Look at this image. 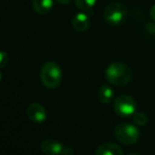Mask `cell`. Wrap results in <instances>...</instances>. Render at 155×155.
Listing matches in <instances>:
<instances>
[{"mask_svg":"<svg viewBox=\"0 0 155 155\" xmlns=\"http://www.w3.org/2000/svg\"><path fill=\"white\" fill-rule=\"evenodd\" d=\"M106 78L110 84L117 87H124L130 84L133 78V72L123 62H113L107 68Z\"/></svg>","mask_w":155,"mask_h":155,"instance_id":"1","label":"cell"},{"mask_svg":"<svg viewBox=\"0 0 155 155\" xmlns=\"http://www.w3.org/2000/svg\"><path fill=\"white\" fill-rule=\"evenodd\" d=\"M40 80L48 89H56L62 80V71L60 67L54 61H47L40 69Z\"/></svg>","mask_w":155,"mask_h":155,"instance_id":"2","label":"cell"},{"mask_svg":"<svg viewBox=\"0 0 155 155\" xmlns=\"http://www.w3.org/2000/svg\"><path fill=\"white\" fill-rule=\"evenodd\" d=\"M128 11L120 2H111L104 11V19L112 27H119L126 20Z\"/></svg>","mask_w":155,"mask_h":155,"instance_id":"3","label":"cell"},{"mask_svg":"<svg viewBox=\"0 0 155 155\" xmlns=\"http://www.w3.org/2000/svg\"><path fill=\"white\" fill-rule=\"evenodd\" d=\"M115 137L124 145H133L139 138V130L131 124H119L115 128Z\"/></svg>","mask_w":155,"mask_h":155,"instance_id":"4","label":"cell"},{"mask_svg":"<svg viewBox=\"0 0 155 155\" xmlns=\"http://www.w3.org/2000/svg\"><path fill=\"white\" fill-rule=\"evenodd\" d=\"M137 104L132 96L121 95L115 99L114 111L121 117H129L136 113Z\"/></svg>","mask_w":155,"mask_h":155,"instance_id":"5","label":"cell"},{"mask_svg":"<svg viewBox=\"0 0 155 155\" xmlns=\"http://www.w3.org/2000/svg\"><path fill=\"white\" fill-rule=\"evenodd\" d=\"M40 150L45 155H74L72 148L62 145L53 138L45 139L40 145Z\"/></svg>","mask_w":155,"mask_h":155,"instance_id":"6","label":"cell"},{"mask_svg":"<svg viewBox=\"0 0 155 155\" xmlns=\"http://www.w3.org/2000/svg\"><path fill=\"white\" fill-rule=\"evenodd\" d=\"M27 114L30 120L35 124H42L47 120V111L45 107L38 102H33L27 109Z\"/></svg>","mask_w":155,"mask_h":155,"instance_id":"7","label":"cell"},{"mask_svg":"<svg viewBox=\"0 0 155 155\" xmlns=\"http://www.w3.org/2000/svg\"><path fill=\"white\" fill-rule=\"evenodd\" d=\"M72 25L74 30L79 33L86 32L90 27V19L89 16L84 12L77 13L72 19Z\"/></svg>","mask_w":155,"mask_h":155,"instance_id":"8","label":"cell"},{"mask_svg":"<svg viewBox=\"0 0 155 155\" xmlns=\"http://www.w3.org/2000/svg\"><path fill=\"white\" fill-rule=\"evenodd\" d=\"M95 155H124L120 147L113 143H104L97 148Z\"/></svg>","mask_w":155,"mask_h":155,"instance_id":"9","label":"cell"},{"mask_svg":"<svg viewBox=\"0 0 155 155\" xmlns=\"http://www.w3.org/2000/svg\"><path fill=\"white\" fill-rule=\"evenodd\" d=\"M32 6L36 13L40 15H45L54 8V0H33Z\"/></svg>","mask_w":155,"mask_h":155,"instance_id":"10","label":"cell"},{"mask_svg":"<svg viewBox=\"0 0 155 155\" xmlns=\"http://www.w3.org/2000/svg\"><path fill=\"white\" fill-rule=\"evenodd\" d=\"M113 96H114V92H113L112 88L109 87L108 84H104L100 87L97 93L98 100L101 104H110L113 99Z\"/></svg>","mask_w":155,"mask_h":155,"instance_id":"11","label":"cell"},{"mask_svg":"<svg viewBox=\"0 0 155 155\" xmlns=\"http://www.w3.org/2000/svg\"><path fill=\"white\" fill-rule=\"evenodd\" d=\"M75 4L82 12H89L94 8L97 0H74Z\"/></svg>","mask_w":155,"mask_h":155,"instance_id":"12","label":"cell"},{"mask_svg":"<svg viewBox=\"0 0 155 155\" xmlns=\"http://www.w3.org/2000/svg\"><path fill=\"white\" fill-rule=\"evenodd\" d=\"M134 123L136 126H145L148 123V117L145 113H141V112H137L134 114V118H133Z\"/></svg>","mask_w":155,"mask_h":155,"instance_id":"13","label":"cell"},{"mask_svg":"<svg viewBox=\"0 0 155 155\" xmlns=\"http://www.w3.org/2000/svg\"><path fill=\"white\" fill-rule=\"evenodd\" d=\"M8 62V55L4 51H0V69L4 68Z\"/></svg>","mask_w":155,"mask_h":155,"instance_id":"14","label":"cell"},{"mask_svg":"<svg viewBox=\"0 0 155 155\" xmlns=\"http://www.w3.org/2000/svg\"><path fill=\"white\" fill-rule=\"evenodd\" d=\"M146 30L150 34H155V23H148L147 27H146Z\"/></svg>","mask_w":155,"mask_h":155,"instance_id":"15","label":"cell"},{"mask_svg":"<svg viewBox=\"0 0 155 155\" xmlns=\"http://www.w3.org/2000/svg\"><path fill=\"white\" fill-rule=\"evenodd\" d=\"M150 17L152 18V20L155 21V4L152 5L151 8H150Z\"/></svg>","mask_w":155,"mask_h":155,"instance_id":"16","label":"cell"},{"mask_svg":"<svg viewBox=\"0 0 155 155\" xmlns=\"http://www.w3.org/2000/svg\"><path fill=\"white\" fill-rule=\"evenodd\" d=\"M56 1L59 2V3H61V4H68L71 2V0H56Z\"/></svg>","mask_w":155,"mask_h":155,"instance_id":"17","label":"cell"},{"mask_svg":"<svg viewBox=\"0 0 155 155\" xmlns=\"http://www.w3.org/2000/svg\"><path fill=\"white\" fill-rule=\"evenodd\" d=\"M128 155H141L140 153H138V152H132V153L128 154Z\"/></svg>","mask_w":155,"mask_h":155,"instance_id":"18","label":"cell"},{"mask_svg":"<svg viewBox=\"0 0 155 155\" xmlns=\"http://www.w3.org/2000/svg\"><path fill=\"white\" fill-rule=\"evenodd\" d=\"M1 78H2V74H1V72H0V81H1Z\"/></svg>","mask_w":155,"mask_h":155,"instance_id":"19","label":"cell"}]
</instances>
